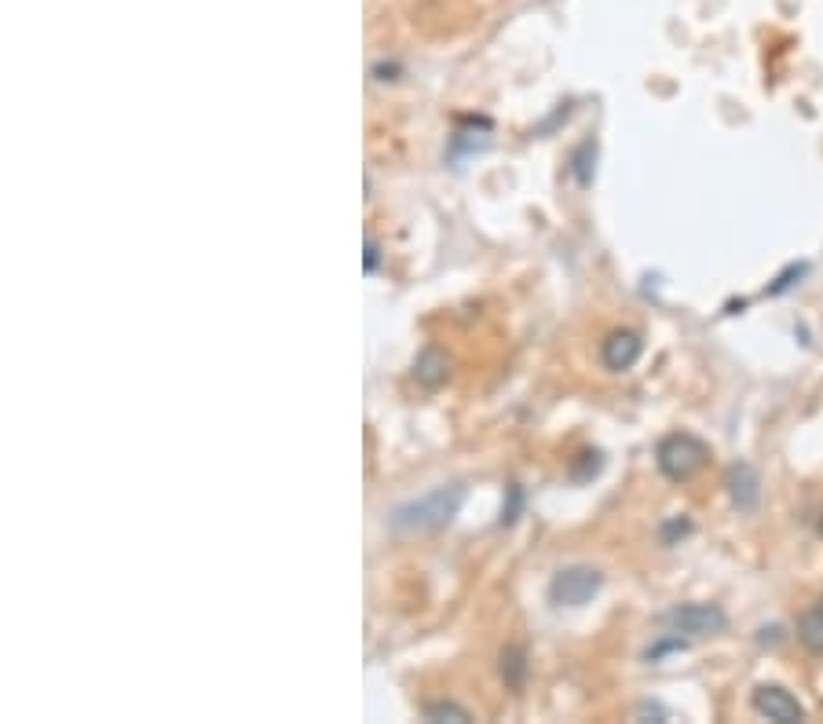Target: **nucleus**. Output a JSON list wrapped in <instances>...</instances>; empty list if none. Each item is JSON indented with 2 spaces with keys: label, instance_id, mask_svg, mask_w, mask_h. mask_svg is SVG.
<instances>
[{
  "label": "nucleus",
  "instance_id": "1",
  "mask_svg": "<svg viewBox=\"0 0 823 724\" xmlns=\"http://www.w3.org/2000/svg\"><path fill=\"white\" fill-rule=\"evenodd\" d=\"M461 498H465V490H461L458 483H443V487H436L432 494H425V498L410 501V505H399V509L388 516V527L399 534L439 531V527H447V523L458 516Z\"/></svg>",
  "mask_w": 823,
  "mask_h": 724
},
{
  "label": "nucleus",
  "instance_id": "2",
  "mask_svg": "<svg viewBox=\"0 0 823 724\" xmlns=\"http://www.w3.org/2000/svg\"><path fill=\"white\" fill-rule=\"evenodd\" d=\"M655 461H659V472L666 480L685 483L692 480L695 472H703V465L710 461V447L699 436H692V432H674V436H666L659 443Z\"/></svg>",
  "mask_w": 823,
  "mask_h": 724
},
{
  "label": "nucleus",
  "instance_id": "3",
  "mask_svg": "<svg viewBox=\"0 0 823 724\" xmlns=\"http://www.w3.org/2000/svg\"><path fill=\"white\" fill-rule=\"evenodd\" d=\"M600 586H604V575H600L597 567L575 564V567L556 571V578L549 582V597H553V604H560V607H582L597 597Z\"/></svg>",
  "mask_w": 823,
  "mask_h": 724
},
{
  "label": "nucleus",
  "instance_id": "4",
  "mask_svg": "<svg viewBox=\"0 0 823 724\" xmlns=\"http://www.w3.org/2000/svg\"><path fill=\"white\" fill-rule=\"evenodd\" d=\"M663 622L674 633H688V637H714V633H725L728 615L717 604H681L674 611H666Z\"/></svg>",
  "mask_w": 823,
  "mask_h": 724
},
{
  "label": "nucleus",
  "instance_id": "5",
  "mask_svg": "<svg viewBox=\"0 0 823 724\" xmlns=\"http://www.w3.org/2000/svg\"><path fill=\"white\" fill-rule=\"evenodd\" d=\"M750 710L776 724H798L805 717V706L780 684H758L754 695H750Z\"/></svg>",
  "mask_w": 823,
  "mask_h": 724
},
{
  "label": "nucleus",
  "instance_id": "6",
  "mask_svg": "<svg viewBox=\"0 0 823 724\" xmlns=\"http://www.w3.org/2000/svg\"><path fill=\"white\" fill-rule=\"evenodd\" d=\"M637 359H641V337H637L633 330H615L604 337V344H600V362H604L611 373L630 370Z\"/></svg>",
  "mask_w": 823,
  "mask_h": 724
},
{
  "label": "nucleus",
  "instance_id": "7",
  "mask_svg": "<svg viewBox=\"0 0 823 724\" xmlns=\"http://www.w3.org/2000/svg\"><path fill=\"white\" fill-rule=\"evenodd\" d=\"M725 487H728V498H732V505H736L739 512H754L761 501V480L758 472L750 469L747 461H739V465H732L725 476Z\"/></svg>",
  "mask_w": 823,
  "mask_h": 724
},
{
  "label": "nucleus",
  "instance_id": "8",
  "mask_svg": "<svg viewBox=\"0 0 823 724\" xmlns=\"http://www.w3.org/2000/svg\"><path fill=\"white\" fill-rule=\"evenodd\" d=\"M450 377V359L443 348H425V352L414 359V381L421 388H439V384Z\"/></svg>",
  "mask_w": 823,
  "mask_h": 724
},
{
  "label": "nucleus",
  "instance_id": "9",
  "mask_svg": "<svg viewBox=\"0 0 823 724\" xmlns=\"http://www.w3.org/2000/svg\"><path fill=\"white\" fill-rule=\"evenodd\" d=\"M498 670H502V681L513 688V692H520L527 681V651L520 648V644H509V648L502 651V662H498Z\"/></svg>",
  "mask_w": 823,
  "mask_h": 724
},
{
  "label": "nucleus",
  "instance_id": "10",
  "mask_svg": "<svg viewBox=\"0 0 823 724\" xmlns=\"http://www.w3.org/2000/svg\"><path fill=\"white\" fill-rule=\"evenodd\" d=\"M798 640L813 655H823V607H809L802 618H798Z\"/></svg>",
  "mask_w": 823,
  "mask_h": 724
},
{
  "label": "nucleus",
  "instance_id": "11",
  "mask_svg": "<svg viewBox=\"0 0 823 724\" xmlns=\"http://www.w3.org/2000/svg\"><path fill=\"white\" fill-rule=\"evenodd\" d=\"M421 714H425V721H472L469 710L458 703H428Z\"/></svg>",
  "mask_w": 823,
  "mask_h": 724
},
{
  "label": "nucleus",
  "instance_id": "12",
  "mask_svg": "<svg viewBox=\"0 0 823 724\" xmlns=\"http://www.w3.org/2000/svg\"><path fill=\"white\" fill-rule=\"evenodd\" d=\"M802 275H805V264H791V267H787V271H783L780 278H776V282H772V286H769V293H772V297H776V293H783V289H791V286H794L791 278H802Z\"/></svg>",
  "mask_w": 823,
  "mask_h": 724
},
{
  "label": "nucleus",
  "instance_id": "13",
  "mask_svg": "<svg viewBox=\"0 0 823 724\" xmlns=\"http://www.w3.org/2000/svg\"><path fill=\"white\" fill-rule=\"evenodd\" d=\"M589 150H593V143H582V147H578V154L571 158V165H575V180L582 183V187L589 183V165H586V154H589Z\"/></svg>",
  "mask_w": 823,
  "mask_h": 724
},
{
  "label": "nucleus",
  "instance_id": "14",
  "mask_svg": "<svg viewBox=\"0 0 823 724\" xmlns=\"http://www.w3.org/2000/svg\"><path fill=\"white\" fill-rule=\"evenodd\" d=\"M685 648V640H681V633L677 637H670V640H659L655 648H648V662H659L666 655V651H681Z\"/></svg>",
  "mask_w": 823,
  "mask_h": 724
},
{
  "label": "nucleus",
  "instance_id": "15",
  "mask_svg": "<svg viewBox=\"0 0 823 724\" xmlns=\"http://www.w3.org/2000/svg\"><path fill=\"white\" fill-rule=\"evenodd\" d=\"M366 271H377V242L366 238Z\"/></svg>",
  "mask_w": 823,
  "mask_h": 724
},
{
  "label": "nucleus",
  "instance_id": "16",
  "mask_svg": "<svg viewBox=\"0 0 823 724\" xmlns=\"http://www.w3.org/2000/svg\"><path fill=\"white\" fill-rule=\"evenodd\" d=\"M816 531H820V538H823V516H820V520H816Z\"/></svg>",
  "mask_w": 823,
  "mask_h": 724
}]
</instances>
